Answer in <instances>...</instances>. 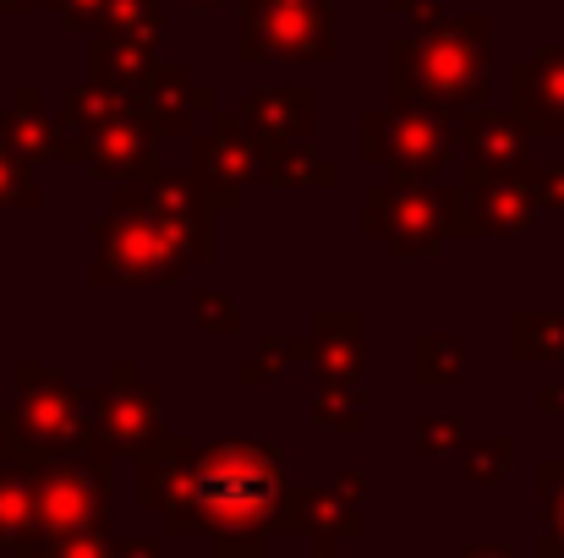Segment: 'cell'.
I'll return each instance as SVG.
<instances>
[{"label":"cell","mask_w":564,"mask_h":558,"mask_svg":"<svg viewBox=\"0 0 564 558\" xmlns=\"http://www.w3.org/2000/svg\"><path fill=\"white\" fill-rule=\"evenodd\" d=\"M263 154H258V138L241 116H225V110H208V132L192 138V186L203 192V203L214 214L236 208L241 203V186L258 176Z\"/></svg>","instance_id":"obj_7"},{"label":"cell","mask_w":564,"mask_h":558,"mask_svg":"<svg viewBox=\"0 0 564 558\" xmlns=\"http://www.w3.org/2000/svg\"><path fill=\"white\" fill-rule=\"evenodd\" d=\"M313 422L335 427V433H362L368 422V400H362V383H329L313 405Z\"/></svg>","instance_id":"obj_24"},{"label":"cell","mask_w":564,"mask_h":558,"mask_svg":"<svg viewBox=\"0 0 564 558\" xmlns=\"http://www.w3.org/2000/svg\"><path fill=\"white\" fill-rule=\"evenodd\" d=\"M460 368H466V340H455V335H416V346H411V378L422 389H449L460 378Z\"/></svg>","instance_id":"obj_21"},{"label":"cell","mask_w":564,"mask_h":558,"mask_svg":"<svg viewBox=\"0 0 564 558\" xmlns=\"http://www.w3.org/2000/svg\"><path fill=\"white\" fill-rule=\"evenodd\" d=\"M160 0H110L105 6V17H99V39H127V44H149L154 50V39H160Z\"/></svg>","instance_id":"obj_23"},{"label":"cell","mask_w":564,"mask_h":558,"mask_svg":"<svg viewBox=\"0 0 564 558\" xmlns=\"http://www.w3.org/2000/svg\"><path fill=\"white\" fill-rule=\"evenodd\" d=\"M138 110V99L127 94V88H116V83H88V88H72L66 99H61V132H66V149H72V165H77V149L94 138V132H105L110 121H121V116H132Z\"/></svg>","instance_id":"obj_16"},{"label":"cell","mask_w":564,"mask_h":558,"mask_svg":"<svg viewBox=\"0 0 564 558\" xmlns=\"http://www.w3.org/2000/svg\"><path fill=\"white\" fill-rule=\"evenodd\" d=\"M154 121L143 116V110H132V116H121V121H110L105 132H94L83 149H77V165L88 171V176H105V182H138L143 171H149V160H154Z\"/></svg>","instance_id":"obj_11"},{"label":"cell","mask_w":564,"mask_h":558,"mask_svg":"<svg viewBox=\"0 0 564 558\" xmlns=\"http://www.w3.org/2000/svg\"><path fill=\"white\" fill-rule=\"evenodd\" d=\"M543 186H554V203H564V165H554V171L543 176Z\"/></svg>","instance_id":"obj_33"},{"label":"cell","mask_w":564,"mask_h":558,"mask_svg":"<svg viewBox=\"0 0 564 558\" xmlns=\"http://www.w3.org/2000/svg\"><path fill=\"white\" fill-rule=\"evenodd\" d=\"M368 230L389 247V258L433 252L455 230V192H427V182H389L362 197Z\"/></svg>","instance_id":"obj_6"},{"label":"cell","mask_w":564,"mask_h":558,"mask_svg":"<svg viewBox=\"0 0 564 558\" xmlns=\"http://www.w3.org/2000/svg\"><path fill=\"white\" fill-rule=\"evenodd\" d=\"M39 6H55V0H0V11H39Z\"/></svg>","instance_id":"obj_32"},{"label":"cell","mask_w":564,"mask_h":558,"mask_svg":"<svg viewBox=\"0 0 564 558\" xmlns=\"http://www.w3.org/2000/svg\"><path fill=\"white\" fill-rule=\"evenodd\" d=\"M94 510H105V477H94L77 460H55L39 477V515L50 521V532H77Z\"/></svg>","instance_id":"obj_13"},{"label":"cell","mask_w":564,"mask_h":558,"mask_svg":"<svg viewBox=\"0 0 564 558\" xmlns=\"http://www.w3.org/2000/svg\"><path fill=\"white\" fill-rule=\"evenodd\" d=\"M389 11H394L411 33H427V28L444 22V6H438V0H389Z\"/></svg>","instance_id":"obj_29"},{"label":"cell","mask_w":564,"mask_h":558,"mask_svg":"<svg viewBox=\"0 0 564 558\" xmlns=\"http://www.w3.org/2000/svg\"><path fill=\"white\" fill-rule=\"evenodd\" d=\"M138 110L154 121V132H160V138H187L192 116H197V110H214V94L192 83L187 66L160 61V66L149 72V83L138 88Z\"/></svg>","instance_id":"obj_12"},{"label":"cell","mask_w":564,"mask_h":558,"mask_svg":"<svg viewBox=\"0 0 564 558\" xmlns=\"http://www.w3.org/2000/svg\"><path fill=\"white\" fill-rule=\"evenodd\" d=\"M263 165H258V182L269 186H335V165L329 160H313L307 143H280V149H258Z\"/></svg>","instance_id":"obj_20"},{"label":"cell","mask_w":564,"mask_h":558,"mask_svg":"<svg viewBox=\"0 0 564 558\" xmlns=\"http://www.w3.org/2000/svg\"><path fill=\"white\" fill-rule=\"evenodd\" d=\"M516 105L538 132H560L564 127V50H549L538 61H527L516 72Z\"/></svg>","instance_id":"obj_18"},{"label":"cell","mask_w":564,"mask_h":558,"mask_svg":"<svg viewBox=\"0 0 564 558\" xmlns=\"http://www.w3.org/2000/svg\"><path fill=\"white\" fill-rule=\"evenodd\" d=\"M532 219V192L516 176H494L466 165L455 186V236H488V230H521Z\"/></svg>","instance_id":"obj_9"},{"label":"cell","mask_w":564,"mask_h":558,"mask_svg":"<svg viewBox=\"0 0 564 558\" xmlns=\"http://www.w3.org/2000/svg\"><path fill=\"white\" fill-rule=\"evenodd\" d=\"M362 149H368V160L389 171V182H433L444 165H449V149H455V138H449V116H438V110H427V105H383L368 116V127H362Z\"/></svg>","instance_id":"obj_5"},{"label":"cell","mask_w":564,"mask_h":558,"mask_svg":"<svg viewBox=\"0 0 564 558\" xmlns=\"http://www.w3.org/2000/svg\"><path fill=\"white\" fill-rule=\"evenodd\" d=\"M482 66H488V17H449L427 33H400L389 44V94L400 105H427L460 121L482 99Z\"/></svg>","instance_id":"obj_2"},{"label":"cell","mask_w":564,"mask_h":558,"mask_svg":"<svg viewBox=\"0 0 564 558\" xmlns=\"http://www.w3.org/2000/svg\"><path fill=\"white\" fill-rule=\"evenodd\" d=\"M17 389H22V422H28V433L39 444H55V449L83 444V394L61 372L22 362L17 368Z\"/></svg>","instance_id":"obj_8"},{"label":"cell","mask_w":564,"mask_h":558,"mask_svg":"<svg viewBox=\"0 0 564 558\" xmlns=\"http://www.w3.org/2000/svg\"><path fill=\"white\" fill-rule=\"evenodd\" d=\"M105 6H110V0H55V11H61L66 28H99Z\"/></svg>","instance_id":"obj_30"},{"label":"cell","mask_w":564,"mask_h":558,"mask_svg":"<svg viewBox=\"0 0 564 558\" xmlns=\"http://www.w3.org/2000/svg\"><path fill=\"white\" fill-rule=\"evenodd\" d=\"M236 116L252 127L258 149L307 143V127H313V94H307V88H258Z\"/></svg>","instance_id":"obj_14"},{"label":"cell","mask_w":564,"mask_h":558,"mask_svg":"<svg viewBox=\"0 0 564 558\" xmlns=\"http://www.w3.org/2000/svg\"><path fill=\"white\" fill-rule=\"evenodd\" d=\"M0 143H6L17 160H72L66 138H61V132H55V121L44 116L39 88H17L11 110L0 116Z\"/></svg>","instance_id":"obj_17"},{"label":"cell","mask_w":564,"mask_h":558,"mask_svg":"<svg viewBox=\"0 0 564 558\" xmlns=\"http://www.w3.org/2000/svg\"><path fill=\"white\" fill-rule=\"evenodd\" d=\"M33 208H39V186L28 176V160L0 149V214H33Z\"/></svg>","instance_id":"obj_26"},{"label":"cell","mask_w":564,"mask_h":558,"mask_svg":"<svg viewBox=\"0 0 564 558\" xmlns=\"http://www.w3.org/2000/svg\"><path fill=\"white\" fill-rule=\"evenodd\" d=\"M302 362H318V340H296V335H280V340H263V351L252 362H241V383L258 389V383H280L291 368Z\"/></svg>","instance_id":"obj_22"},{"label":"cell","mask_w":564,"mask_h":558,"mask_svg":"<svg viewBox=\"0 0 564 558\" xmlns=\"http://www.w3.org/2000/svg\"><path fill=\"white\" fill-rule=\"evenodd\" d=\"M460 427H466L460 411H449V416H444V411H427V416H416V433H422L416 449H422L427 460H444V455L460 449Z\"/></svg>","instance_id":"obj_27"},{"label":"cell","mask_w":564,"mask_h":558,"mask_svg":"<svg viewBox=\"0 0 564 558\" xmlns=\"http://www.w3.org/2000/svg\"><path fill=\"white\" fill-rule=\"evenodd\" d=\"M460 149H466V165L494 171V176H510L527 160V132L510 116L471 110V116H460Z\"/></svg>","instance_id":"obj_15"},{"label":"cell","mask_w":564,"mask_h":558,"mask_svg":"<svg viewBox=\"0 0 564 558\" xmlns=\"http://www.w3.org/2000/svg\"><path fill=\"white\" fill-rule=\"evenodd\" d=\"M187 263H197L187 241L154 208L132 203L127 192L94 225V280L105 285H171L182 280Z\"/></svg>","instance_id":"obj_3"},{"label":"cell","mask_w":564,"mask_h":558,"mask_svg":"<svg viewBox=\"0 0 564 558\" xmlns=\"http://www.w3.org/2000/svg\"><path fill=\"white\" fill-rule=\"evenodd\" d=\"M143 477H149V488H143L149 504L171 510L176 521L192 515L214 532L263 526L285 493L280 444H252V438H219L203 449L160 444Z\"/></svg>","instance_id":"obj_1"},{"label":"cell","mask_w":564,"mask_h":558,"mask_svg":"<svg viewBox=\"0 0 564 558\" xmlns=\"http://www.w3.org/2000/svg\"><path fill=\"white\" fill-rule=\"evenodd\" d=\"M94 422L110 449H154L160 444V394L138 383L132 362H121L116 383L94 394Z\"/></svg>","instance_id":"obj_10"},{"label":"cell","mask_w":564,"mask_h":558,"mask_svg":"<svg viewBox=\"0 0 564 558\" xmlns=\"http://www.w3.org/2000/svg\"><path fill=\"white\" fill-rule=\"evenodd\" d=\"M28 521V488L17 482V471H0V537H11Z\"/></svg>","instance_id":"obj_28"},{"label":"cell","mask_w":564,"mask_h":558,"mask_svg":"<svg viewBox=\"0 0 564 558\" xmlns=\"http://www.w3.org/2000/svg\"><path fill=\"white\" fill-rule=\"evenodd\" d=\"M187 307H192V324L203 329V335H236L241 329V313H236V296L230 291H192L187 296Z\"/></svg>","instance_id":"obj_25"},{"label":"cell","mask_w":564,"mask_h":558,"mask_svg":"<svg viewBox=\"0 0 564 558\" xmlns=\"http://www.w3.org/2000/svg\"><path fill=\"white\" fill-rule=\"evenodd\" d=\"M505 455H510V444H505V438H499V449H477V460H471V477H477V482H488V471L499 477Z\"/></svg>","instance_id":"obj_31"},{"label":"cell","mask_w":564,"mask_h":558,"mask_svg":"<svg viewBox=\"0 0 564 558\" xmlns=\"http://www.w3.org/2000/svg\"><path fill=\"white\" fill-rule=\"evenodd\" d=\"M241 11V61H335L329 0H236Z\"/></svg>","instance_id":"obj_4"},{"label":"cell","mask_w":564,"mask_h":558,"mask_svg":"<svg viewBox=\"0 0 564 558\" xmlns=\"http://www.w3.org/2000/svg\"><path fill=\"white\" fill-rule=\"evenodd\" d=\"M197 11H219V6H230V0H192Z\"/></svg>","instance_id":"obj_34"},{"label":"cell","mask_w":564,"mask_h":558,"mask_svg":"<svg viewBox=\"0 0 564 558\" xmlns=\"http://www.w3.org/2000/svg\"><path fill=\"white\" fill-rule=\"evenodd\" d=\"M318 372L329 383H362L368 372V335L357 313H324L318 318Z\"/></svg>","instance_id":"obj_19"},{"label":"cell","mask_w":564,"mask_h":558,"mask_svg":"<svg viewBox=\"0 0 564 558\" xmlns=\"http://www.w3.org/2000/svg\"><path fill=\"white\" fill-rule=\"evenodd\" d=\"M560 526H564V499H560Z\"/></svg>","instance_id":"obj_35"}]
</instances>
